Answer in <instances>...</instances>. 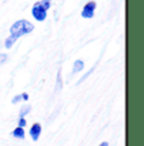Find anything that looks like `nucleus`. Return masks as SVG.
Segmentation results:
<instances>
[{"label":"nucleus","mask_w":144,"mask_h":146,"mask_svg":"<svg viewBox=\"0 0 144 146\" xmlns=\"http://www.w3.org/2000/svg\"><path fill=\"white\" fill-rule=\"evenodd\" d=\"M33 29H34V26L29 21H27V19H19V21H16L10 27V36L19 38L22 36H26L28 33L33 32Z\"/></svg>","instance_id":"nucleus-1"},{"label":"nucleus","mask_w":144,"mask_h":146,"mask_svg":"<svg viewBox=\"0 0 144 146\" xmlns=\"http://www.w3.org/2000/svg\"><path fill=\"white\" fill-rule=\"evenodd\" d=\"M47 12H48V9H46L41 1H37L34 5H33V8H32V15H33V18H34L37 22L46 21Z\"/></svg>","instance_id":"nucleus-2"},{"label":"nucleus","mask_w":144,"mask_h":146,"mask_svg":"<svg viewBox=\"0 0 144 146\" xmlns=\"http://www.w3.org/2000/svg\"><path fill=\"white\" fill-rule=\"evenodd\" d=\"M95 10H96V1L91 0V1L86 3L82 8V12H81V17L85 19H91L94 18L95 15Z\"/></svg>","instance_id":"nucleus-3"},{"label":"nucleus","mask_w":144,"mask_h":146,"mask_svg":"<svg viewBox=\"0 0 144 146\" xmlns=\"http://www.w3.org/2000/svg\"><path fill=\"white\" fill-rule=\"evenodd\" d=\"M41 132H42V126H41V123H33V126L29 130V135L33 141H38V139H39V136H41Z\"/></svg>","instance_id":"nucleus-4"},{"label":"nucleus","mask_w":144,"mask_h":146,"mask_svg":"<svg viewBox=\"0 0 144 146\" xmlns=\"http://www.w3.org/2000/svg\"><path fill=\"white\" fill-rule=\"evenodd\" d=\"M29 99V94L28 93H22V94H18V95H15L14 98L12 99V103L13 104H16V103H19V102H26V100H28Z\"/></svg>","instance_id":"nucleus-5"},{"label":"nucleus","mask_w":144,"mask_h":146,"mask_svg":"<svg viewBox=\"0 0 144 146\" xmlns=\"http://www.w3.org/2000/svg\"><path fill=\"white\" fill-rule=\"evenodd\" d=\"M12 135L15 137V139H19V140H24V137H26V132H24L23 127H16L12 132Z\"/></svg>","instance_id":"nucleus-6"},{"label":"nucleus","mask_w":144,"mask_h":146,"mask_svg":"<svg viewBox=\"0 0 144 146\" xmlns=\"http://www.w3.org/2000/svg\"><path fill=\"white\" fill-rule=\"evenodd\" d=\"M84 67H85V62L82 60H76L73 62V70H72V72L73 74H76V72H79V71H81V70H84Z\"/></svg>","instance_id":"nucleus-7"},{"label":"nucleus","mask_w":144,"mask_h":146,"mask_svg":"<svg viewBox=\"0 0 144 146\" xmlns=\"http://www.w3.org/2000/svg\"><path fill=\"white\" fill-rule=\"evenodd\" d=\"M16 40H18V38L13 37V36H9V37L5 40V47H7V48H12L13 44L16 42Z\"/></svg>","instance_id":"nucleus-8"},{"label":"nucleus","mask_w":144,"mask_h":146,"mask_svg":"<svg viewBox=\"0 0 144 146\" xmlns=\"http://www.w3.org/2000/svg\"><path fill=\"white\" fill-rule=\"evenodd\" d=\"M29 112H30V106H24L19 112V117H26Z\"/></svg>","instance_id":"nucleus-9"},{"label":"nucleus","mask_w":144,"mask_h":146,"mask_svg":"<svg viewBox=\"0 0 144 146\" xmlns=\"http://www.w3.org/2000/svg\"><path fill=\"white\" fill-rule=\"evenodd\" d=\"M62 89V80H61V71H58L57 74V92Z\"/></svg>","instance_id":"nucleus-10"},{"label":"nucleus","mask_w":144,"mask_h":146,"mask_svg":"<svg viewBox=\"0 0 144 146\" xmlns=\"http://www.w3.org/2000/svg\"><path fill=\"white\" fill-rule=\"evenodd\" d=\"M27 126V121L24 119V117H19V119H18V127H26Z\"/></svg>","instance_id":"nucleus-11"},{"label":"nucleus","mask_w":144,"mask_h":146,"mask_svg":"<svg viewBox=\"0 0 144 146\" xmlns=\"http://www.w3.org/2000/svg\"><path fill=\"white\" fill-rule=\"evenodd\" d=\"M7 60H8L7 53H0V66H1L4 62H7Z\"/></svg>","instance_id":"nucleus-12"},{"label":"nucleus","mask_w":144,"mask_h":146,"mask_svg":"<svg viewBox=\"0 0 144 146\" xmlns=\"http://www.w3.org/2000/svg\"><path fill=\"white\" fill-rule=\"evenodd\" d=\"M51 1L52 0H41V3L43 4V7L46 8V9H49V8H51Z\"/></svg>","instance_id":"nucleus-13"},{"label":"nucleus","mask_w":144,"mask_h":146,"mask_svg":"<svg viewBox=\"0 0 144 146\" xmlns=\"http://www.w3.org/2000/svg\"><path fill=\"white\" fill-rule=\"evenodd\" d=\"M100 146H109V144H107L106 141H104V142H101L100 144Z\"/></svg>","instance_id":"nucleus-14"}]
</instances>
